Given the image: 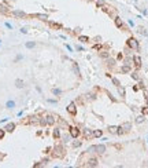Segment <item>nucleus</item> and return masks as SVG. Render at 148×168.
Wrapping results in <instances>:
<instances>
[{
	"mask_svg": "<svg viewBox=\"0 0 148 168\" xmlns=\"http://www.w3.org/2000/svg\"><path fill=\"white\" fill-rule=\"evenodd\" d=\"M95 40H96V41H102V36H96V37H95Z\"/></svg>",
	"mask_w": 148,
	"mask_h": 168,
	"instance_id": "52",
	"label": "nucleus"
},
{
	"mask_svg": "<svg viewBox=\"0 0 148 168\" xmlns=\"http://www.w3.org/2000/svg\"><path fill=\"white\" fill-rule=\"evenodd\" d=\"M15 127H16L15 123H7L5 124V127H4V129H5V132H12V131L15 129Z\"/></svg>",
	"mask_w": 148,
	"mask_h": 168,
	"instance_id": "12",
	"label": "nucleus"
},
{
	"mask_svg": "<svg viewBox=\"0 0 148 168\" xmlns=\"http://www.w3.org/2000/svg\"><path fill=\"white\" fill-rule=\"evenodd\" d=\"M66 48H67V50L70 51V52H73V47H71V45H69V44H66Z\"/></svg>",
	"mask_w": 148,
	"mask_h": 168,
	"instance_id": "51",
	"label": "nucleus"
},
{
	"mask_svg": "<svg viewBox=\"0 0 148 168\" xmlns=\"http://www.w3.org/2000/svg\"><path fill=\"white\" fill-rule=\"evenodd\" d=\"M21 33H27V28H22L21 29Z\"/></svg>",
	"mask_w": 148,
	"mask_h": 168,
	"instance_id": "53",
	"label": "nucleus"
},
{
	"mask_svg": "<svg viewBox=\"0 0 148 168\" xmlns=\"http://www.w3.org/2000/svg\"><path fill=\"white\" fill-rule=\"evenodd\" d=\"M145 165H147V167H148V162H147V164H145Z\"/></svg>",
	"mask_w": 148,
	"mask_h": 168,
	"instance_id": "57",
	"label": "nucleus"
},
{
	"mask_svg": "<svg viewBox=\"0 0 148 168\" xmlns=\"http://www.w3.org/2000/svg\"><path fill=\"white\" fill-rule=\"evenodd\" d=\"M60 138H62V140H63V143H67V142H70V140L73 139L70 134H66V135H63V136H60Z\"/></svg>",
	"mask_w": 148,
	"mask_h": 168,
	"instance_id": "23",
	"label": "nucleus"
},
{
	"mask_svg": "<svg viewBox=\"0 0 148 168\" xmlns=\"http://www.w3.org/2000/svg\"><path fill=\"white\" fill-rule=\"evenodd\" d=\"M4 135H5V129L1 128V129H0V139H3V138H4Z\"/></svg>",
	"mask_w": 148,
	"mask_h": 168,
	"instance_id": "45",
	"label": "nucleus"
},
{
	"mask_svg": "<svg viewBox=\"0 0 148 168\" xmlns=\"http://www.w3.org/2000/svg\"><path fill=\"white\" fill-rule=\"evenodd\" d=\"M5 107H7V109H14V107H15V101H12V99H10V101H7L5 102Z\"/></svg>",
	"mask_w": 148,
	"mask_h": 168,
	"instance_id": "20",
	"label": "nucleus"
},
{
	"mask_svg": "<svg viewBox=\"0 0 148 168\" xmlns=\"http://www.w3.org/2000/svg\"><path fill=\"white\" fill-rule=\"evenodd\" d=\"M0 123L3 124V123H7V118H1V120H0Z\"/></svg>",
	"mask_w": 148,
	"mask_h": 168,
	"instance_id": "56",
	"label": "nucleus"
},
{
	"mask_svg": "<svg viewBox=\"0 0 148 168\" xmlns=\"http://www.w3.org/2000/svg\"><path fill=\"white\" fill-rule=\"evenodd\" d=\"M108 132L110 134H117V132H118V127H117V125H110Z\"/></svg>",
	"mask_w": 148,
	"mask_h": 168,
	"instance_id": "27",
	"label": "nucleus"
},
{
	"mask_svg": "<svg viewBox=\"0 0 148 168\" xmlns=\"http://www.w3.org/2000/svg\"><path fill=\"white\" fill-rule=\"evenodd\" d=\"M133 63H134V66L136 67H140L141 66V58L138 55H134L133 56Z\"/></svg>",
	"mask_w": 148,
	"mask_h": 168,
	"instance_id": "15",
	"label": "nucleus"
},
{
	"mask_svg": "<svg viewBox=\"0 0 148 168\" xmlns=\"http://www.w3.org/2000/svg\"><path fill=\"white\" fill-rule=\"evenodd\" d=\"M97 164H99V161H97V158L96 157H92V158H89L87 161V164H85V167H88V168H92V167H97Z\"/></svg>",
	"mask_w": 148,
	"mask_h": 168,
	"instance_id": "9",
	"label": "nucleus"
},
{
	"mask_svg": "<svg viewBox=\"0 0 148 168\" xmlns=\"http://www.w3.org/2000/svg\"><path fill=\"white\" fill-rule=\"evenodd\" d=\"M47 102H48V103H58L56 99H47Z\"/></svg>",
	"mask_w": 148,
	"mask_h": 168,
	"instance_id": "48",
	"label": "nucleus"
},
{
	"mask_svg": "<svg viewBox=\"0 0 148 168\" xmlns=\"http://www.w3.org/2000/svg\"><path fill=\"white\" fill-rule=\"evenodd\" d=\"M144 120H145V118H144V114H140V116H137L136 117V123L141 124V123H144Z\"/></svg>",
	"mask_w": 148,
	"mask_h": 168,
	"instance_id": "34",
	"label": "nucleus"
},
{
	"mask_svg": "<svg viewBox=\"0 0 148 168\" xmlns=\"http://www.w3.org/2000/svg\"><path fill=\"white\" fill-rule=\"evenodd\" d=\"M49 160H51L49 157H45V158H43V160H41V164H43V167H44V165H47V164H48V162H49Z\"/></svg>",
	"mask_w": 148,
	"mask_h": 168,
	"instance_id": "39",
	"label": "nucleus"
},
{
	"mask_svg": "<svg viewBox=\"0 0 148 168\" xmlns=\"http://www.w3.org/2000/svg\"><path fill=\"white\" fill-rule=\"evenodd\" d=\"M102 135H103V131H102V129L93 131V138H102Z\"/></svg>",
	"mask_w": 148,
	"mask_h": 168,
	"instance_id": "28",
	"label": "nucleus"
},
{
	"mask_svg": "<svg viewBox=\"0 0 148 168\" xmlns=\"http://www.w3.org/2000/svg\"><path fill=\"white\" fill-rule=\"evenodd\" d=\"M100 56H102V58H104V59H107V58H108V56H110V54H108V52H107V51H104V50H100Z\"/></svg>",
	"mask_w": 148,
	"mask_h": 168,
	"instance_id": "36",
	"label": "nucleus"
},
{
	"mask_svg": "<svg viewBox=\"0 0 148 168\" xmlns=\"http://www.w3.org/2000/svg\"><path fill=\"white\" fill-rule=\"evenodd\" d=\"M33 167H34V168H38V167H43V164H41V161H40V162H36V164H34V165H33Z\"/></svg>",
	"mask_w": 148,
	"mask_h": 168,
	"instance_id": "49",
	"label": "nucleus"
},
{
	"mask_svg": "<svg viewBox=\"0 0 148 168\" xmlns=\"http://www.w3.org/2000/svg\"><path fill=\"white\" fill-rule=\"evenodd\" d=\"M67 112L70 113V114H76L77 113V105H76V102H70L69 105H67Z\"/></svg>",
	"mask_w": 148,
	"mask_h": 168,
	"instance_id": "10",
	"label": "nucleus"
},
{
	"mask_svg": "<svg viewBox=\"0 0 148 168\" xmlns=\"http://www.w3.org/2000/svg\"><path fill=\"white\" fill-rule=\"evenodd\" d=\"M123 63H126V65H132V63H133V56H126L125 59H123Z\"/></svg>",
	"mask_w": 148,
	"mask_h": 168,
	"instance_id": "32",
	"label": "nucleus"
},
{
	"mask_svg": "<svg viewBox=\"0 0 148 168\" xmlns=\"http://www.w3.org/2000/svg\"><path fill=\"white\" fill-rule=\"evenodd\" d=\"M96 98V94H93V92H88L87 95H85V99L87 101H93Z\"/></svg>",
	"mask_w": 148,
	"mask_h": 168,
	"instance_id": "25",
	"label": "nucleus"
},
{
	"mask_svg": "<svg viewBox=\"0 0 148 168\" xmlns=\"http://www.w3.org/2000/svg\"><path fill=\"white\" fill-rule=\"evenodd\" d=\"M138 32H140L141 34H144V36H148V33L145 32V29L144 28H138Z\"/></svg>",
	"mask_w": 148,
	"mask_h": 168,
	"instance_id": "44",
	"label": "nucleus"
},
{
	"mask_svg": "<svg viewBox=\"0 0 148 168\" xmlns=\"http://www.w3.org/2000/svg\"><path fill=\"white\" fill-rule=\"evenodd\" d=\"M40 125H41V127H45V125H47V121H45L44 117H40Z\"/></svg>",
	"mask_w": 148,
	"mask_h": 168,
	"instance_id": "42",
	"label": "nucleus"
},
{
	"mask_svg": "<svg viewBox=\"0 0 148 168\" xmlns=\"http://www.w3.org/2000/svg\"><path fill=\"white\" fill-rule=\"evenodd\" d=\"M0 43H1V40H0Z\"/></svg>",
	"mask_w": 148,
	"mask_h": 168,
	"instance_id": "59",
	"label": "nucleus"
},
{
	"mask_svg": "<svg viewBox=\"0 0 148 168\" xmlns=\"http://www.w3.org/2000/svg\"><path fill=\"white\" fill-rule=\"evenodd\" d=\"M23 124H29V125H40V117H38V116H30V117H27L26 121H23Z\"/></svg>",
	"mask_w": 148,
	"mask_h": 168,
	"instance_id": "3",
	"label": "nucleus"
},
{
	"mask_svg": "<svg viewBox=\"0 0 148 168\" xmlns=\"http://www.w3.org/2000/svg\"><path fill=\"white\" fill-rule=\"evenodd\" d=\"M96 153H97V154H103V153H106V145H103V143L96 145Z\"/></svg>",
	"mask_w": 148,
	"mask_h": 168,
	"instance_id": "13",
	"label": "nucleus"
},
{
	"mask_svg": "<svg viewBox=\"0 0 148 168\" xmlns=\"http://www.w3.org/2000/svg\"><path fill=\"white\" fill-rule=\"evenodd\" d=\"M88 1H92V0H88Z\"/></svg>",
	"mask_w": 148,
	"mask_h": 168,
	"instance_id": "58",
	"label": "nucleus"
},
{
	"mask_svg": "<svg viewBox=\"0 0 148 168\" xmlns=\"http://www.w3.org/2000/svg\"><path fill=\"white\" fill-rule=\"evenodd\" d=\"M144 95H145V101H147V103H148V92L145 90H144Z\"/></svg>",
	"mask_w": 148,
	"mask_h": 168,
	"instance_id": "54",
	"label": "nucleus"
},
{
	"mask_svg": "<svg viewBox=\"0 0 148 168\" xmlns=\"http://www.w3.org/2000/svg\"><path fill=\"white\" fill-rule=\"evenodd\" d=\"M52 135H54L55 139H60V136H62V134H60V128H55L54 132H52Z\"/></svg>",
	"mask_w": 148,
	"mask_h": 168,
	"instance_id": "21",
	"label": "nucleus"
},
{
	"mask_svg": "<svg viewBox=\"0 0 148 168\" xmlns=\"http://www.w3.org/2000/svg\"><path fill=\"white\" fill-rule=\"evenodd\" d=\"M4 25H5V28H8V29H10V30H12V25H11V23H8V22H5V23H4Z\"/></svg>",
	"mask_w": 148,
	"mask_h": 168,
	"instance_id": "47",
	"label": "nucleus"
},
{
	"mask_svg": "<svg viewBox=\"0 0 148 168\" xmlns=\"http://www.w3.org/2000/svg\"><path fill=\"white\" fill-rule=\"evenodd\" d=\"M78 40H80V41H84V43H87V41H89V37H88V36H78Z\"/></svg>",
	"mask_w": 148,
	"mask_h": 168,
	"instance_id": "37",
	"label": "nucleus"
},
{
	"mask_svg": "<svg viewBox=\"0 0 148 168\" xmlns=\"http://www.w3.org/2000/svg\"><path fill=\"white\" fill-rule=\"evenodd\" d=\"M10 12V6L7 3H0V14L1 15H7Z\"/></svg>",
	"mask_w": 148,
	"mask_h": 168,
	"instance_id": "6",
	"label": "nucleus"
},
{
	"mask_svg": "<svg viewBox=\"0 0 148 168\" xmlns=\"http://www.w3.org/2000/svg\"><path fill=\"white\" fill-rule=\"evenodd\" d=\"M69 134H70L71 138L74 139V138H78V136L81 135V129L78 128V127H69Z\"/></svg>",
	"mask_w": 148,
	"mask_h": 168,
	"instance_id": "4",
	"label": "nucleus"
},
{
	"mask_svg": "<svg viewBox=\"0 0 148 168\" xmlns=\"http://www.w3.org/2000/svg\"><path fill=\"white\" fill-rule=\"evenodd\" d=\"M15 87L16 88H23L25 87V81L22 78H16L15 80Z\"/></svg>",
	"mask_w": 148,
	"mask_h": 168,
	"instance_id": "17",
	"label": "nucleus"
},
{
	"mask_svg": "<svg viewBox=\"0 0 148 168\" xmlns=\"http://www.w3.org/2000/svg\"><path fill=\"white\" fill-rule=\"evenodd\" d=\"M21 59H23V55L19 54V55H16V58H15V61H14V62H18V61H21Z\"/></svg>",
	"mask_w": 148,
	"mask_h": 168,
	"instance_id": "46",
	"label": "nucleus"
},
{
	"mask_svg": "<svg viewBox=\"0 0 148 168\" xmlns=\"http://www.w3.org/2000/svg\"><path fill=\"white\" fill-rule=\"evenodd\" d=\"M11 14H12V17H15V18H26L27 17V14L25 11H22V10H14Z\"/></svg>",
	"mask_w": 148,
	"mask_h": 168,
	"instance_id": "8",
	"label": "nucleus"
},
{
	"mask_svg": "<svg viewBox=\"0 0 148 168\" xmlns=\"http://www.w3.org/2000/svg\"><path fill=\"white\" fill-rule=\"evenodd\" d=\"M81 132H82V135H84V138L85 139H91V138H93V131L91 128H82L81 129Z\"/></svg>",
	"mask_w": 148,
	"mask_h": 168,
	"instance_id": "5",
	"label": "nucleus"
},
{
	"mask_svg": "<svg viewBox=\"0 0 148 168\" xmlns=\"http://www.w3.org/2000/svg\"><path fill=\"white\" fill-rule=\"evenodd\" d=\"M52 94L54 95H60L62 94V90H59V88H52Z\"/></svg>",
	"mask_w": 148,
	"mask_h": 168,
	"instance_id": "38",
	"label": "nucleus"
},
{
	"mask_svg": "<svg viewBox=\"0 0 148 168\" xmlns=\"http://www.w3.org/2000/svg\"><path fill=\"white\" fill-rule=\"evenodd\" d=\"M106 61H107V65H108L110 67H112V66L115 65V59H114V58H110V56H108Z\"/></svg>",
	"mask_w": 148,
	"mask_h": 168,
	"instance_id": "31",
	"label": "nucleus"
},
{
	"mask_svg": "<svg viewBox=\"0 0 148 168\" xmlns=\"http://www.w3.org/2000/svg\"><path fill=\"white\" fill-rule=\"evenodd\" d=\"M73 72L76 73V74H77V76H78V77L81 76V72H80V67H78V65H77L76 62L73 63Z\"/></svg>",
	"mask_w": 148,
	"mask_h": 168,
	"instance_id": "22",
	"label": "nucleus"
},
{
	"mask_svg": "<svg viewBox=\"0 0 148 168\" xmlns=\"http://www.w3.org/2000/svg\"><path fill=\"white\" fill-rule=\"evenodd\" d=\"M115 25H117V28L122 29L123 28V21H122L119 17H115Z\"/></svg>",
	"mask_w": 148,
	"mask_h": 168,
	"instance_id": "18",
	"label": "nucleus"
},
{
	"mask_svg": "<svg viewBox=\"0 0 148 168\" xmlns=\"http://www.w3.org/2000/svg\"><path fill=\"white\" fill-rule=\"evenodd\" d=\"M117 90H118V92H119V95L121 96H125L126 95V91H125V88H123V87H122V85H118V87H117Z\"/></svg>",
	"mask_w": 148,
	"mask_h": 168,
	"instance_id": "26",
	"label": "nucleus"
},
{
	"mask_svg": "<svg viewBox=\"0 0 148 168\" xmlns=\"http://www.w3.org/2000/svg\"><path fill=\"white\" fill-rule=\"evenodd\" d=\"M65 147L60 145V143H58V145L54 146V149H52V157H55V158H62V157L65 156Z\"/></svg>",
	"mask_w": 148,
	"mask_h": 168,
	"instance_id": "1",
	"label": "nucleus"
},
{
	"mask_svg": "<svg viewBox=\"0 0 148 168\" xmlns=\"http://www.w3.org/2000/svg\"><path fill=\"white\" fill-rule=\"evenodd\" d=\"M47 22H48L49 26H52L54 29H62V28H63V26H62L60 23H56V22H54V21H49V19H48Z\"/></svg>",
	"mask_w": 148,
	"mask_h": 168,
	"instance_id": "16",
	"label": "nucleus"
},
{
	"mask_svg": "<svg viewBox=\"0 0 148 168\" xmlns=\"http://www.w3.org/2000/svg\"><path fill=\"white\" fill-rule=\"evenodd\" d=\"M59 125H60V127H63L65 129H69V127H70V125L66 123L65 120H59Z\"/></svg>",
	"mask_w": 148,
	"mask_h": 168,
	"instance_id": "33",
	"label": "nucleus"
},
{
	"mask_svg": "<svg viewBox=\"0 0 148 168\" xmlns=\"http://www.w3.org/2000/svg\"><path fill=\"white\" fill-rule=\"evenodd\" d=\"M128 47H129V48H132V50H136V51L140 50L138 41H137L134 37H129V39H128Z\"/></svg>",
	"mask_w": 148,
	"mask_h": 168,
	"instance_id": "2",
	"label": "nucleus"
},
{
	"mask_svg": "<svg viewBox=\"0 0 148 168\" xmlns=\"http://www.w3.org/2000/svg\"><path fill=\"white\" fill-rule=\"evenodd\" d=\"M44 118H45V121H47V125H54V124L56 123V118H55L54 114H45Z\"/></svg>",
	"mask_w": 148,
	"mask_h": 168,
	"instance_id": "7",
	"label": "nucleus"
},
{
	"mask_svg": "<svg viewBox=\"0 0 148 168\" xmlns=\"http://www.w3.org/2000/svg\"><path fill=\"white\" fill-rule=\"evenodd\" d=\"M92 48H93V50H96V51H100V50H102V44H99V43H97V44H93Z\"/></svg>",
	"mask_w": 148,
	"mask_h": 168,
	"instance_id": "40",
	"label": "nucleus"
},
{
	"mask_svg": "<svg viewBox=\"0 0 148 168\" xmlns=\"http://www.w3.org/2000/svg\"><path fill=\"white\" fill-rule=\"evenodd\" d=\"M77 50H78V51H84V47H82V45H77Z\"/></svg>",
	"mask_w": 148,
	"mask_h": 168,
	"instance_id": "55",
	"label": "nucleus"
},
{
	"mask_svg": "<svg viewBox=\"0 0 148 168\" xmlns=\"http://www.w3.org/2000/svg\"><path fill=\"white\" fill-rule=\"evenodd\" d=\"M132 77L134 78V80H137V81L140 80V76H138V73H137V72H133V73H132Z\"/></svg>",
	"mask_w": 148,
	"mask_h": 168,
	"instance_id": "41",
	"label": "nucleus"
},
{
	"mask_svg": "<svg viewBox=\"0 0 148 168\" xmlns=\"http://www.w3.org/2000/svg\"><path fill=\"white\" fill-rule=\"evenodd\" d=\"M119 127H121V128H122V129H123L125 132H129V131H130V129H132V124L129 123V121H126V123L121 124Z\"/></svg>",
	"mask_w": 148,
	"mask_h": 168,
	"instance_id": "14",
	"label": "nucleus"
},
{
	"mask_svg": "<svg viewBox=\"0 0 148 168\" xmlns=\"http://www.w3.org/2000/svg\"><path fill=\"white\" fill-rule=\"evenodd\" d=\"M143 114H148V107H143Z\"/></svg>",
	"mask_w": 148,
	"mask_h": 168,
	"instance_id": "50",
	"label": "nucleus"
},
{
	"mask_svg": "<svg viewBox=\"0 0 148 168\" xmlns=\"http://www.w3.org/2000/svg\"><path fill=\"white\" fill-rule=\"evenodd\" d=\"M111 81H112V83H114L115 84V85H117V87H118V85H119V80H118V78H115V77H112V78H111Z\"/></svg>",
	"mask_w": 148,
	"mask_h": 168,
	"instance_id": "43",
	"label": "nucleus"
},
{
	"mask_svg": "<svg viewBox=\"0 0 148 168\" xmlns=\"http://www.w3.org/2000/svg\"><path fill=\"white\" fill-rule=\"evenodd\" d=\"M25 47L26 48H34L36 47V41H26L25 43Z\"/></svg>",
	"mask_w": 148,
	"mask_h": 168,
	"instance_id": "29",
	"label": "nucleus"
},
{
	"mask_svg": "<svg viewBox=\"0 0 148 168\" xmlns=\"http://www.w3.org/2000/svg\"><path fill=\"white\" fill-rule=\"evenodd\" d=\"M71 145H73L74 149H77V147H81L82 142H81V140H77V138H74V140H73V143H71Z\"/></svg>",
	"mask_w": 148,
	"mask_h": 168,
	"instance_id": "24",
	"label": "nucleus"
},
{
	"mask_svg": "<svg viewBox=\"0 0 148 168\" xmlns=\"http://www.w3.org/2000/svg\"><path fill=\"white\" fill-rule=\"evenodd\" d=\"M87 153H89V154H93V153H96V145L89 146V147H88V150H87Z\"/></svg>",
	"mask_w": 148,
	"mask_h": 168,
	"instance_id": "30",
	"label": "nucleus"
},
{
	"mask_svg": "<svg viewBox=\"0 0 148 168\" xmlns=\"http://www.w3.org/2000/svg\"><path fill=\"white\" fill-rule=\"evenodd\" d=\"M96 6H97L99 8H103V7L106 6V1H104V0H96Z\"/></svg>",
	"mask_w": 148,
	"mask_h": 168,
	"instance_id": "35",
	"label": "nucleus"
},
{
	"mask_svg": "<svg viewBox=\"0 0 148 168\" xmlns=\"http://www.w3.org/2000/svg\"><path fill=\"white\" fill-rule=\"evenodd\" d=\"M30 17L37 18L40 21H48V14H40V12H37V14H32Z\"/></svg>",
	"mask_w": 148,
	"mask_h": 168,
	"instance_id": "11",
	"label": "nucleus"
},
{
	"mask_svg": "<svg viewBox=\"0 0 148 168\" xmlns=\"http://www.w3.org/2000/svg\"><path fill=\"white\" fill-rule=\"evenodd\" d=\"M130 70H132L130 65H126V63H123V65H122V67H121V72H122V73H129Z\"/></svg>",
	"mask_w": 148,
	"mask_h": 168,
	"instance_id": "19",
	"label": "nucleus"
}]
</instances>
